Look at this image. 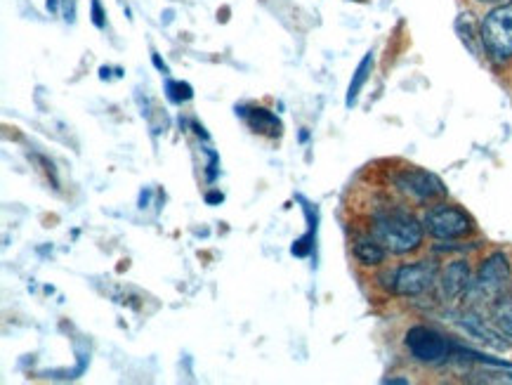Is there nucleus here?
I'll return each mask as SVG.
<instances>
[{"mask_svg":"<svg viewBox=\"0 0 512 385\" xmlns=\"http://www.w3.org/2000/svg\"><path fill=\"white\" fill-rule=\"evenodd\" d=\"M166 95H168V100H170V102L182 104V102L192 100V97H194V90H192V86H189V83H182V81H168V83H166Z\"/></svg>","mask_w":512,"mask_h":385,"instance_id":"obj_15","label":"nucleus"},{"mask_svg":"<svg viewBox=\"0 0 512 385\" xmlns=\"http://www.w3.org/2000/svg\"><path fill=\"white\" fill-rule=\"evenodd\" d=\"M489 310L491 317H494V324L512 341V293L498 298Z\"/></svg>","mask_w":512,"mask_h":385,"instance_id":"obj_13","label":"nucleus"},{"mask_svg":"<svg viewBox=\"0 0 512 385\" xmlns=\"http://www.w3.org/2000/svg\"><path fill=\"white\" fill-rule=\"evenodd\" d=\"M385 253L387 251L371 237V234L369 237H359L354 241V256H357L361 265H369V267L380 265L385 260Z\"/></svg>","mask_w":512,"mask_h":385,"instance_id":"obj_12","label":"nucleus"},{"mask_svg":"<svg viewBox=\"0 0 512 385\" xmlns=\"http://www.w3.org/2000/svg\"><path fill=\"white\" fill-rule=\"evenodd\" d=\"M395 185L399 192L416 201H435L446 197L444 182L423 168H404L402 173L395 175Z\"/></svg>","mask_w":512,"mask_h":385,"instance_id":"obj_7","label":"nucleus"},{"mask_svg":"<svg viewBox=\"0 0 512 385\" xmlns=\"http://www.w3.org/2000/svg\"><path fill=\"white\" fill-rule=\"evenodd\" d=\"M482 48L494 64H508L512 60V0L496 5L479 24Z\"/></svg>","mask_w":512,"mask_h":385,"instance_id":"obj_2","label":"nucleus"},{"mask_svg":"<svg viewBox=\"0 0 512 385\" xmlns=\"http://www.w3.org/2000/svg\"><path fill=\"white\" fill-rule=\"evenodd\" d=\"M236 114L244 116V121L251 126L255 133L277 137L281 133V121L277 119V114L267 112L262 107H236Z\"/></svg>","mask_w":512,"mask_h":385,"instance_id":"obj_10","label":"nucleus"},{"mask_svg":"<svg viewBox=\"0 0 512 385\" xmlns=\"http://www.w3.org/2000/svg\"><path fill=\"white\" fill-rule=\"evenodd\" d=\"M479 3H503V0H479Z\"/></svg>","mask_w":512,"mask_h":385,"instance_id":"obj_21","label":"nucleus"},{"mask_svg":"<svg viewBox=\"0 0 512 385\" xmlns=\"http://www.w3.org/2000/svg\"><path fill=\"white\" fill-rule=\"evenodd\" d=\"M93 22L95 26H104V15H102V8H100V0H93Z\"/></svg>","mask_w":512,"mask_h":385,"instance_id":"obj_17","label":"nucleus"},{"mask_svg":"<svg viewBox=\"0 0 512 385\" xmlns=\"http://www.w3.org/2000/svg\"><path fill=\"white\" fill-rule=\"evenodd\" d=\"M456 31H458V36H461V41L465 43V48L477 55V41L482 43V36L475 34V24H472V17L470 15L458 17L456 19Z\"/></svg>","mask_w":512,"mask_h":385,"instance_id":"obj_14","label":"nucleus"},{"mask_svg":"<svg viewBox=\"0 0 512 385\" xmlns=\"http://www.w3.org/2000/svg\"><path fill=\"white\" fill-rule=\"evenodd\" d=\"M425 230H428V234H432L435 239L451 241L468 237V234L475 230V223H472V218L463 211V208H458L454 204H444L435 206L428 215H425Z\"/></svg>","mask_w":512,"mask_h":385,"instance_id":"obj_6","label":"nucleus"},{"mask_svg":"<svg viewBox=\"0 0 512 385\" xmlns=\"http://www.w3.org/2000/svg\"><path fill=\"white\" fill-rule=\"evenodd\" d=\"M206 201H208V204H218V201H222V194H218V192L208 194V197H206Z\"/></svg>","mask_w":512,"mask_h":385,"instance_id":"obj_19","label":"nucleus"},{"mask_svg":"<svg viewBox=\"0 0 512 385\" xmlns=\"http://www.w3.org/2000/svg\"><path fill=\"white\" fill-rule=\"evenodd\" d=\"M508 293H512L510 263L505 253L496 251L484 260L482 267H479L477 277L472 279L468 296L472 300H482V303H487L491 308L498 298L508 296Z\"/></svg>","mask_w":512,"mask_h":385,"instance_id":"obj_3","label":"nucleus"},{"mask_svg":"<svg viewBox=\"0 0 512 385\" xmlns=\"http://www.w3.org/2000/svg\"><path fill=\"white\" fill-rule=\"evenodd\" d=\"M456 324L461 326L465 334L477 338V341H482L484 345H489V348H494V350L503 352V350H508L512 343L494 322H487V319H484L482 315H477L475 310L461 312V315L456 317Z\"/></svg>","mask_w":512,"mask_h":385,"instance_id":"obj_8","label":"nucleus"},{"mask_svg":"<svg viewBox=\"0 0 512 385\" xmlns=\"http://www.w3.org/2000/svg\"><path fill=\"white\" fill-rule=\"evenodd\" d=\"M439 291H442L444 300H458L463 296H468L470 286H472V274L468 263L463 260H456V263H449L439 274L437 279Z\"/></svg>","mask_w":512,"mask_h":385,"instance_id":"obj_9","label":"nucleus"},{"mask_svg":"<svg viewBox=\"0 0 512 385\" xmlns=\"http://www.w3.org/2000/svg\"><path fill=\"white\" fill-rule=\"evenodd\" d=\"M62 5H64V19H67V22H74V19H76V0H62Z\"/></svg>","mask_w":512,"mask_h":385,"instance_id":"obj_16","label":"nucleus"},{"mask_svg":"<svg viewBox=\"0 0 512 385\" xmlns=\"http://www.w3.org/2000/svg\"><path fill=\"white\" fill-rule=\"evenodd\" d=\"M152 57H154V64H156V67H159V69L163 71V74H166V71H168V67H166V64H163L161 60H159V55H156V52H154V55H152Z\"/></svg>","mask_w":512,"mask_h":385,"instance_id":"obj_20","label":"nucleus"},{"mask_svg":"<svg viewBox=\"0 0 512 385\" xmlns=\"http://www.w3.org/2000/svg\"><path fill=\"white\" fill-rule=\"evenodd\" d=\"M371 69H373V52H366V55H364V60H361V62H359V67L354 69V74H352V81H350V86H347V97H345V104H347V109H352L354 104H357L359 95H361V90H364L366 81H369V76H371Z\"/></svg>","mask_w":512,"mask_h":385,"instance_id":"obj_11","label":"nucleus"},{"mask_svg":"<svg viewBox=\"0 0 512 385\" xmlns=\"http://www.w3.org/2000/svg\"><path fill=\"white\" fill-rule=\"evenodd\" d=\"M385 277L390 279L387 289L395 293V296L416 298L423 296L425 291H430L432 286L437 284L439 267L435 263H430V260H420V263L397 267L395 272L385 274Z\"/></svg>","mask_w":512,"mask_h":385,"instance_id":"obj_5","label":"nucleus"},{"mask_svg":"<svg viewBox=\"0 0 512 385\" xmlns=\"http://www.w3.org/2000/svg\"><path fill=\"white\" fill-rule=\"evenodd\" d=\"M406 350L411 352V357L420 364H444L454 357L456 345L449 341L444 334H439L432 326H411L406 331Z\"/></svg>","mask_w":512,"mask_h":385,"instance_id":"obj_4","label":"nucleus"},{"mask_svg":"<svg viewBox=\"0 0 512 385\" xmlns=\"http://www.w3.org/2000/svg\"><path fill=\"white\" fill-rule=\"evenodd\" d=\"M425 225H420L411 213L406 211H385L373 218L371 237L378 241L387 253L404 256L416 251L423 244Z\"/></svg>","mask_w":512,"mask_h":385,"instance_id":"obj_1","label":"nucleus"},{"mask_svg":"<svg viewBox=\"0 0 512 385\" xmlns=\"http://www.w3.org/2000/svg\"><path fill=\"white\" fill-rule=\"evenodd\" d=\"M387 385H409V378H385Z\"/></svg>","mask_w":512,"mask_h":385,"instance_id":"obj_18","label":"nucleus"}]
</instances>
